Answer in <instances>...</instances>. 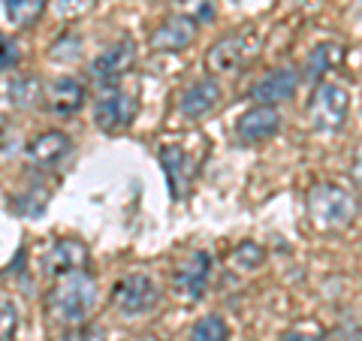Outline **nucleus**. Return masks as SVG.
I'll use <instances>...</instances> for the list:
<instances>
[{
	"instance_id": "dca6fc26",
	"label": "nucleus",
	"mask_w": 362,
	"mask_h": 341,
	"mask_svg": "<svg viewBox=\"0 0 362 341\" xmlns=\"http://www.w3.org/2000/svg\"><path fill=\"white\" fill-rule=\"evenodd\" d=\"M160 166H163L166 181H169V193H173V200L178 202L187 193V181H190L187 151L181 149V145H163L160 149Z\"/></svg>"
},
{
	"instance_id": "f8f14e48",
	"label": "nucleus",
	"mask_w": 362,
	"mask_h": 341,
	"mask_svg": "<svg viewBox=\"0 0 362 341\" xmlns=\"http://www.w3.org/2000/svg\"><path fill=\"white\" fill-rule=\"evenodd\" d=\"M85 85L73 76H58L52 82H42V100L54 115H73L85 103Z\"/></svg>"
},
{
	"instance_id": "412c9836",
	"label": "nucleus",
	"mask_w": 362,
	"mask_h": 341,
	"mask_svg": "<svg viewBox=\"0 0 362 341\" xmlns=\"http://www.w3.org/2000/svg\"><path fill=\"white\" fill-rule=\"evenodd\" d=\"M263 260H266L263 245H257V242H242V245L233 248L230 266H233L235 272H254L257 266H263Z\"/></svg>"
},
{
	"instance_id": "4468645a",
	"label": "nucleus",
	"mask_w": 362,
	"mask_h": 341,
	"mask_svg": "<svg viewBox=\"0 0 362 341\" xmlns=\"http://www.w3.org/2000/svg\"><path fill=\"white\" fill-rule=\"evenodd\" d=\"M281 124H284V118L275 106H251L235 121V133H239L242 142H263L281 133Z\"/></svg>"
},
{
	"instance_id": "6ab92c4d",
	"label": "nucleus",
	"mask_w": 362,
	"mask_h": 341,
	"mask_svg": "<svg viewBox=\"0 0 362 341\" xmlns=\"http://www.w3.org/2000/svg\"><path fill=\"white\" fill-rule=\"evenodd\" d=\"M42 100V82L37 76H16L9 82V103L18 109H30Z\"/></svg>"
},
{
	"instance_id": "39448f33",
	"label": "nucleus",
	"mask_w": 362,
	"mask_h": 341,
	"mask_svg": "<svg viewBox=\"0 0 362 341\" xmlns=\"http://www.w3.org/2000/svg\"><path fill=\"white\" fill-rule=\"evenodd\" d=\"M350 115V94L335 82H320L311 94L308 121L317 133H338L344 130Z\"/></svg>"
},
{
	"instance_id": "f3484780",
	"label": "nucleus",
	"mask_w": 362,
	"mask_h": 341,
	"mask_svg": "<svg viewBox=\"0 0 362 341\" xmlns=\"http://www.w3.org/2000/svg\"><path fill=\"white\" fill-rule=\"evenodd\" d=\"M341 61V45L335 42H320L317 49L308 52V58H305V82H320V79L332 70V67Z\"/></svg>"
},
{
	"instance_id": "4be33fe9",
	"label": "nucleus",
	"mask_w": 362,
	"mask_h": 341,
	"mask_svg": "<svg viewBox=\"0 0 362 341\" xmlns=\"http://www.w3.org/2000/svg\"><path fill=\"white\" fill-rule=\"evenodd\" d=\"M18 305L9 296H0V341H13L18 335Z\"/></svg>"
},
{
	"instance_id": "2eb2a0df",
	"label": "nucleus",
	"mask_w": 362,
	"mask_h": 341,
	"mask_svg": "<svg viewBox=\"0 0 362 341\" xmlns=\"http://www.w3.org/2000/svg\"><path fill=\"white\" fill-rule=\"evenodd\" d=\"M88 263H90L88 245L76 242V238H61V242H54L52 251L45 254V269H49L54 278L73 275V272H85Z\"/></svg>"
},
{
	"instance_id": "1a4fd4ad",
	"label": "nucleus",
	"mask_w": 362,
	"mask_h": 341,
	"mask_svg": "<svg viewBox=\"0 0 362 341\" xmlns=\"http://www.w3.org/2000/svg\"><path fill=\"white\" fill-rule=\"evenodd\" d=\"M197 33H199V21L187 13H173L166 16L160 25L154 28L151 33V49L154 52H163V54H175V52H185L197 42Z\"/></svg>"
},
{
	"instance_id": "6e6552de",
	"label": "nucleus",
	"mask_w": 362,
	"mask_h": 341,
	"mask_svg": "<svg viewBox=\"0 0 362 341\" xmlns=\"http://www.w3.org/2000/svg\"><path fill=\"white\" fill-rule=\"evenodd\" d=\"M211 281V254L187 251L173 272V293L181 302H199Z\"/></svg>"
},
{
	"instance_id": "0eeeda50",
	"label": "nucleus",
	"mask_w": 362,
	"mask_h": 341,
	"mask_svg": "<svg viewBox=\"0 0 362 341\" xmlns=\"http://www.w3.org/2000/svg\"><path fill=\"white\" fill-rule=\"evenodd\" d=\"M136 54H139V49H136L133 37L115 40L112 45H106L94 61H90V79L103 88H115L121 79L136 67Z\"/></svg>"
},
{
	"instance_id": "9b49d317",
	"label": "nucleus",
	"mask_w": 362,
	"mask_h": 341,
	"mask_svg": "<svg viewBox=\"0 0 362 341\" xmlns=\"http://www.w3.org/2000/svg\"><path fill=\"white\" fill-rule=\"evenodd\" d=\"M221 100H223V91L214 79H197V82H190L178 94V112L185 118L197 121V118L211 115V112L221 106Z\"/></svg>"
},
{
	"instance_id": "423d86ee",
	"label": "nucleus",
	"mask_w": 362,
	"mask_h": 341,
	"mask_svg": "<svg viewBox=\"0 0 362 341\" xmlns=\"http://www.w3.org/2000/svg\"><path fill=\"white\" fill-rule=\"evenodd\" d=\"M136 115H139V97H136V91H127L121 85L106 88L94 103V124L103 133L127 130Z\"/></svg>"
},
{
	"instance_id": "393cba45",
	"label": "nucleus",
	"mask_w": 362,
	"mask_h": 341,
	"mask_svg": "<svg viewBox=\"0 0 362 341\" xmlns=\"http://www.w3.org/2000/svg\"><path fill=\"white\" fill-rule=\"evenodd\" d=\"M284 341H323V333H314V329H293Z\"/></svg>"
},
{
	"instance_id": "f257e3e1",
	"label": "nucleus",
	"mask_w": 362,
	"mask_h": 341,
	"mask_svg": "<svg viewBox=\"0 0 362 341\" xmlns=\"http://www.w3.org/2000/svg\"><path fill=\"white\" fill-rule=\"evenodd\" d=\"M97 302H100V284L85 269V272H73V275L58 278L49 299H45V308H49V317L54 323L73 329L90 320Z\"/></svg>"
},
{
	"instance_id": "aec40b11",
	"label": "nucleus",
	"mask_w": 362,
	"mask_h": 341,
	"mask_svg": "<svg viewBox=\"0 0 362 341\" xmlns=\"http://www.w3.org/2000/svg\"><path fill=\"white\" fill-rule=\"evenodd\" d=\"M187 341H230V323L221 314H206L190 326Z\"/></svg>"
},
{
	"instance_id": "b1692460",
	"label": "nucleus",
	"mask_w": 362,
	"mask_h": 341,
	"mask_svg": "<svg viewBox=\"0 0 362 341\" xmlns=\"http://www.w3.org/2000/svg\"><path fill=\"white\" fill-rule=\"evenodd\" d=\"M21 52H18V42L13 37H6V33H0V73L13 70V67L18 64Z\"/></svg>"
},
{
	"instance_id": "ddd939ff",
	"label": "nucleus",
	"mask_w": 362,
	"mask_h": 341,
	"mask_svg": "<svg viewBox=\"0 0 362 341\" xmlns=\"http://www.w3.org/2000/svg\"><path fill=\"white\" fill-rule=\"evenodd\" d=\"M70 151H73L70 136L61 130H49L28 145V163L33 169H54V166H61V161L70 157Z\"/></svg>"
},
{
	"instance_id": "f03ea898",
	"label": "nucleus",
	"mask_w": 362,
	"mask_h": 341,
	"mask_svg": "<svg viewBox=\"0 0 362 341\" xmlns=\"http://www.w3.org/2000/svg\"><path fill=\"white\" fill-rule=\"evenodd\" d=\"M308 218L320 230H347L356 221V197L341 185L320 181L308 190Z\"/></svg>"
},
{
	"instance_id": "a211bd4d",
	"label": "nucleus",
	"mask_w": 362,
	"mask_h": 341,
	"mask_svg": "<svg viewBox=\"0 0 362 341\" xmlns=\"http://www.w3.org/2000/svg\"><path fill=\"white\" fill-rule=\"evenodd\" d=\"M45 4H49V0H4V13H6L9 25L30 28V25H37L40 16L45 13Z\"/></svg>"
},
{
	"instance_id": "9d476101",
	"label": "nucleus",
	"mask_w": 362,
	"mask_h": 341,
	"mask_svg": "<svg viewBox=\"0 0 362 341\" xmlns=\"http://www.w3.org/2000/svg\"><path fill=\"white\" fill-rule=\"evenodd\" d=\"M299 88V73L293 70V67H278V70H269L259 82L251 85V91H247V97L254 100V106H275L284 103V100H290L293 94H296Z\"/></svg>"
},
{
	"instance_id": "5701e85b",
	"label": "nucleus",
	"mask_w": 362,
	"mask_h": 341,
	"mask_svg": "<svg viewBox=\"0 0 362 341\" xmlns=\"http://www.w3.org/2000/svg\"><path fill=\"white\" fill-rule=\"evenodd\" d=\"M90 6H94V0H52V9H54V16H58V18H64V21H70V18L85 16Z\"/></svg>"
},
{
	"instance_id": "7ed1b4c3",
	"label": "nucleus",
	"mask_w": 362,
	"mask_h": 341,
	"mask_svg": "<svg viewBox=\"0 0 362 341\" xmlns=\"http://www.w3.org/2000/svg\"><path fill=\"white\" fill-rule=\"evenodd\" d=\"M259 42H263V40H259V33L251 25H245L235 33H230V37L218 40L209 49V54H206L209 73L211 76H235V73L245 70V67L257 58Z\"/></svg>"
},
{
	"instance_id": "20e7f679",
	"label": "nucleus",
	"mask_w": 362,
	"mask_h": 341,
	"mask_svg": "<svg viewBox=\"0 0 362 341\" xmlns=\"http://www.w3.org/2000/svg\"><path fill=\"white\" fill-rule=\"evenodd\" d=\"M112 305L121 317H142L160 305V287L145 272H127L112 287Z\"/></svg>"
}]
</instances>
